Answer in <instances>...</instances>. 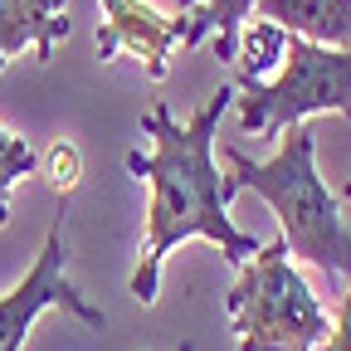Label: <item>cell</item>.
I'll use <instances>...</instances> for the list:
<instances>
[{
  "instance_id": "6da1fadb",
  "label": "cell",
  "mask_w": 351,
  "mask_h": 351,
  "mask_svg": "<svg viewBox=\"0 0 351 351\" xmlns=\"http://www.w3.org/2000/svg\"><path fill=\"white\" fill-rule=\"evenodd\" d=\"M234 103V83L215 88L195 117H176L166 103H156L142 117V137H152V152H127V171L147 181L152 210H147V234H142V258L132 274V298L142 307L156 302L161 288V258L186 244V239H210L219 244L230 263H249L263 244L244 234L230 219V191L215 166V132L219 117Z\"/></svg>"
},
{
  "instance_id": "7a4b0ae2",
  "label": "cell",
  "mask_w": 351,
  "mask_h": 351,
  "mask_svg": "<svg viewBox=\"0 0 351 351\" xmlns=\"http://www.w3.org/2000/svg\"><path fill=\"white\" fill-rule=\"evenodd\" d=\"M225 161H230V176H225L230 200L239 191H254L278 215L283 225L278 239L288 244V254H298L302 263H317L332 278L337 274L351 278V230L341 219L337 195L317 176V142L302 122L278 132V152L269 161H254L244 152H225Z\"/></svg>"
},
{
  "instance_id": "3957f363",
  "label": "cell",
  "mask_w": 351,
  "mask_h": 351,
  "mask_svg": "<svg viewBox=\"0 0 351 351\" xmlns=\"http://www.w3.org/2000/svg\"><path fill=\"white\" fill-rule=\"evenodd\" d=\"M239 351H317L332 332L317 293L293 269L288 244H263L249 263H239V278L225 298Z\"/></svg>"
},
{
  "instance_id": "277c9868",
  "label": "cell",
  "mask_w": 351,
  "mask_h": 351,
  "mask_svg": "<svg viewBox=\"0 0 351 351\" xmlns=\"http://www.w3.org/2000/svg\"><path fill=\"white\" fill-rule=\"evenodd\" d=\"M234 108L239 127L258 137H278L313 112H341L351 122V49H327V44L288 34L283 73L234 78Z\"/></svg>"
},
{
  "instance_id": "5b68a950",
  "label": "cell",
  "mask_w": 351,
  "mask_h": 351,
  "mask_svg": "<svg viewBox=\"0 0 351 351\" xmlns=\"http://www.w3.org/2000/svg\"><path fill=\"white\" fill-rule=\"evenodd\" d=\"M64 263H69V254H64V215H59L54 230L44 234V249H39V258H34V269H29L5 298H0V351H20L25 337H29V327H34V317L49 313V307L78 317L83 327H98V332L108 327L103 307H93V302H88V298L69 283Z\"/></svg>"
},
{
  "instance_id": "8992f818",
  "label": "cell",
  "mask_w": 351,
  "mask_h": 351,
  "mask_svg": "<svg viewBox=\"0 0 351 351\" xmlns=\"http://www.w3.org/2000/svg\"><path fill=\"white\" fill-rule=\"evenodd\" d=\"M103 25H98V59L112 64L117 54H132L152 83L171 78V54L186 39V15H161L147 0H98Z\"/></svg>"
},
{
  "instance_id": "52a82bcc",
  "label": "cell",
  "mask_w": 351,
  "mask_h": 351,
  "mask_svg": "<svg viewBox=\"0 0 351 351\" xmlns=\"http://www.w3.org/2000/svg\"><path fill=\"white\" fill-rule=\"evenodd\" d=\"M59 39H69L64 0H0V69L25 49H34V64H49Z\"/></svg>"
},
{
  "instance_id": "ba28073f",
  "label": "cell",
  "mask_w": 351,
  "mask_h": 351,
  "mask_svg": "<svg viewBox=\"0 0 351 351\" xmlns=\"http://www.w3.org/2000/svg\"><path fill=\"white\" fill-rule=\"evenodd\" d=\"M254 10L293 39L351 49V0H254Z\"/></svg>"
},
{
  "instance_id": "9c48e42d",
  "label": "cell",
  "mask_w": 351,
  "mask_h": 351,
  "mask_svg": "<svg viewBox=\"0 0 351 351\" xmlns=\"http://www.w3.org/2000/svg\"><path fill=\"white\" fill-rule=\"evenodd\" d=\"M254 10V0H181V15H186V49L200 39H215V59L219 64H234V44L239 29Z\"/></svg>"
},
{
  "instance_id": "30bf717a",
  "label": "cell",
  "mask_w": 351,
  "mask_h": 351,
  "mask_svg": "<svg viewBox=\"0 0 351 351\" xmlns=\"http://www.w3.org/2000/svg\"><path fill=\"white\" fill-rule=\"evenodd\" d=\"M288 49V34L269 20H258V25H244L239 29V44H234V73L239 78H269V69L283 59Z\"/></svg>"
},
{
  "instance_id": "8fae6325",
  "label": "cell",
  "mask_w": 351,
  "mask_h": 351,
  "mask_svg": "<svg viewBox=\"0 0 351 351\" xmlns=\"http://www.w3.org/2000/svg\"><path fill=\"white\" fill-rule=\"evenodd\" d=\"M34 166H39L34 147L25 137H15V132L0 127V230L10 225V186L20 181V176H29Z\"/></svg>"
},
{
  "instance_id": "7c38bea8",
  "label": "cell",
  "mask_w": 351,
  "mask_h": 351,
  "mask_svg": "<svg viewBox=\"0 0 351 351\" xmlns=\"http://www.w3.org/2000/svg\"><path fill=\"white\" fill-rule=\"evenodd\" d=\"M44 176H49L54 195L69 200V195L78 191V181H83V156H78V147H73V142H54L49 152H44Z\"/></svg>"
},
{
  "instance_id": "4fadbf2b",
  "label": "cell",
  "mask_w": 351,
  "mask_h": 351,
  "mask_svg": "<svg viewBox=\"0 0 351 351\" xmlns=\"http://www.w3.org/2000/svg\"><path fill=\"white\" fill-rule=\"evenodd\" d=\"M322 351H351V293L341 298V307H337V322H332V332L317 341Z\"/></svg>"
},
{
  "instance_id": "5bb4252c",
  "label": "cell",
  "mask_w": 351,
  "mask_h": 351,
  "mask_svg": "<svg viewBox=\"0 0 351 351\" xmlns=\"http://www.w3.org/2000/svg\"><path fill=\"white\" fill-rule=\"evenodd\" d=\"M176 351H195V341H181V346H176Z\"/></svg>"
},
{
  "instance_id": "9a60e30c",
  "label": "cell",
  "mask_w": 351,
  "mask_h": 351,
  "mask_svg": "<svg viewBox=\"0 0 351 351\" xmlns=\"http://www.w3.org/2000/svg\"><path fill=\"white\" fill-rule=\"evenodd\" d=\"M341 200H351V181H346V186H341Z\"/></svg>"
}]
</instances>
